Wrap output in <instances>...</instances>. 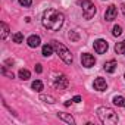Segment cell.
<instances>
[{
  "label": "cell",
  "mask_w": 125,
  "mask_h": 125,
  "mask_svg": "<svg viewBox=\"0 0 125 125\" xmlns=\"http://www.w3.org/2000/svg\"><path fill=\"white\" fill-rule=\"evenodd\" d=\"M43 27L49 31H59L62 28L65 22V16L62 12L56 10V9H47L44 13H43Z\"/></svg>",
  "instance_id": "6da1fadb"
},
{
  "label": "cell",
  "mask_w": 125,
  "mask_h": 125,
  "mask_svg": "<svg viewBox=\"0 0 125 125\" xmlns=\"http://www.w3.org/2000/svg\"><path fill=\"white\" fill-rule=\"evenodd\" d=\"M97 116H99L100 122H103L106 125H115L118 122V115L115 113V110L110 107H106V106H102L97 109Z\"/></svg>",
  "instance_id": "7a4b0ae2"
},
{
  "label": "cell",
  "mask_w": 125,
  "mask_h": 125,
  "mask_svg": "<svg viewBox=\"0 0 125 125\" xmlns=\"http://www.w3.org/2000/svg\"><path fill=\"white\" fill-rule=\"evenodd\" d=\"M52 46L54 47V50H56V53L59 54V57L65 62V63H68V65H71L72 63V60H74V57H72V54H71V52L62 44V43H59V41H52Z\"/></svg>",
  "instance_id": "3957f363"
},
{
  "label": "cell",
  "mask_w": 125,
  "mask_h": 125,
  "mask_svg": "<svg viewBox=\"0 0 125 125\" xmlns=\"http://www.w3.org/2000/svg\"><path fill=\"white\" fill-rule=\"evenodd\" d=\"M80 5L83 8V15H84L85 19H91L96 15V6L91 0H81Z\"/></svg>",
  "instance_id": "277c9868"
},
{
  "label": "cell",
  "mask_w": 125,
  "mask_h": 125,
  "mask_svg": "<svg viewBox=\"0 0 125 125\" xmlns=\"http://www.w3.org/2000/svg\"><path fill=\"white\" fill-rule=\"evenodd\" d=\"M93 46H94V50H96L99 54H103V53H106V52H107V49H109V44H107V41H106V40H102V38L96 40Z\"/></svg>",
  "instance_id": "5b68a950"
},
{
  "label": "cell",
  "mask_w": 125,
  "mask_h": 125,
  "mask_svg": "<svg viewBox=\"0 0 125 125\" xmlns=\"http://www.w3.org/2000/svg\"><path fill=\"white\" fill-rule=\"evenodd\" d=\"M81 63H83V66H85V68H91V66H94V63H96V59H94L93 54L84 53V54H81Z\"/></svg>",
  "instance_id": "8992f818"
},
{
  "label": "cell",
  "mask_w": 125,
  "mask_h": 125,
  "mask_svg": "<svg viewBox=\"0 0 125 125\" xmlns=\"http://www.w3.org/2000/svg\"><path fill=\"white\" fill-rule=\"evenodd\" d=\"M68 85H69V80H68L65 75H59V77L54 80V87H56L57 90H65Z\"/></svg>",
  "instance_id": "52a82bcc"
},
{
  "label": "cell",
  "mask_w": 125,
  "mask_h": 125,
  "mask_svg": "<svg viewBox=\"0 0 125 125\" xmlns=\"http://www.w3.org/2000/svg\"><path fill=\"white\" fill-rule=\"evenodd\" d=\"M116 15H118V9H116V6L110 5V6L106 9V12H104V19L110 22V21H113V19L116 18Z\"/></svg>",
  "instance_id": "ba28073f"
},
{
  "label": "cell",
  "mask_w": 125,
  "mask_h": 125,
  "mask_svg": "<svg viewBox=\"0 0 125 125\" xmlns=\"http://www.w3.org/2000/svg\"><path fill=\"white\" fill-rule=\"evenodd\" d=\"M93 87H94V90H97V91H104V90L107 88L106 80H104V78H96L94 83H93Z\"/></svg>",
  "instance_id": "9c48e42d"
},
{
  "label": "cell",
  "mask_w": 125,
  "mask_h": 125,
  "mask_svg": "<svg viewBox=\"0 0 125 125\" xmlns=\"http://www.w3.org/2000/svg\"><path fill=\"white\" fill-rule=\"evenodd\" d=\"M27 43H28V46H30V47L35 49V47H38V46H40L41 40H40V37H38V35H31V37H28Z\"/></svg>",
  "instance_id": "30bf717a"
},
{
  "label": "cell",
  "mask_w": 125,
  "mask_h": 125,
  "mask_svg": "<svg viewBox=\"0 0 125 125\" xmlns=\"http://www.w3.org/2000/svg\"><path fill=\"white\" fill-rule=\"evenodd\" d=\"M116 66H118V63H116V60H113V59H112V60L106 62V63H104V66H103V68H104V71H106V72H110V74H112V72H115Z\"/></svg>",
  "instance_id": "8fae6325"
},
{
  "label": "cell",
  "mask_w": 125,
  "mask_h": 125,
  "mask_svg": "<svg viewBox=\"0 0 125 125\" xmlns=\"http://www.w3.org/2000/svg\"><path fill=\"white\" fill-rule=\"evenodd\" d=\"M57 118L62 119V121H65L66 124H75V119L69 115V113H63V112H59L57 113Z\"/></svg>",
  "instance_id": "7c38bea8"
},
{
  "label": "cell",
  "mask_w": 125,
  "mask_h": 125,
  "mask_svg": "<svg viewBox=\"0 0 125 125\" xmlns=\"http://www.w3.org/2000/svg\"><path fill=\"white\" fill-rule=\"evenodd\" d=\"M115 52H116L118 54H125V40L115 44Z\"/></svg>",
  "instance_id": "4fadbf2b"
},
{
  "label": "cell",
  "mask_w": 125,
  "mask_h": 125,
  "mask_svg": "<svg viewBox=\"0 0 125 125\" xmlns=\"http://www.w3.org/2000/svg\"><path fill=\"white\" fill-rule=\"evenodd\" d=\"M53 49H54V47H53L52 44H44V46H43V56L49 57V56L53 53Z\"/></svg>",
  "instance_id": "5bb4252c"
},
{
  "label": "cell",
  "mask_w": 125,
  "mask_h": 125,
  "mask_svg": "<svg viewBox=\"0 0 125 125\" xmlns=\"http://www.w3.org/2000/svg\"><path fill=\"white\" fill-rule=\"evenodd\" d=\"M113 104L121 106V107H125V97H122V96H115V97H113Z\"/></svg>",
  "instance_id": "9a60e30c"
},
{
  "label": "cell",
  "mask_w": 125,
  "mask_h": 125,
  "mask_svg": "<svg viewBox=\"0 0 125 125\" xmlns=\"http://www.w3.org/2000/svg\"><path fill=\"white\" fill-rule=\"evenodd\" d=\"M18 75H19V78H21L22 81H27V80L31 77V74H30L28 69H19V74H18Z\"/></svg>",
  "instance_id": "2e32d148"
},
{
  "label": "cell",
  "mask_w": 125,
  "mask_h": 125,
  "mask_svg": "<svg viewBox=\"0 0 125 125\" xmlns=\"http://www.w3.org/2000/svg\"><path fill=\"white\" fill-rule=\"evenodd\" d=\"M40 100H41V102H46V103H50V104L56 103V99H54V97H52V96H46V94H41V96H40Z\"/></svg>",
  "instance_id": "e0dca14e"
},
{
  "label": "cell",
  "mask_w": 125,
  "mask_h": 125,
  "mask_svg": "<svg viewBox=\"0 0 125 125\" xmlns=\"http://www.w3.org/2000/svg\"><path fill=\"white\" fill-rule=\"evenodd\" d=\"M0 28H2V38L5 40V38L9 35V27H8L5 22H2V24H0Z\"/></svg>",
  "instance_id": "ac0fdd59"
},
{
  "label": "cell",
  "mask_w": 125,
  "mask_h": 125,
  "mask_svg": "<svg viewBox=\"0 0 125 125\" xmlns=\"http://www.w3.org/2000/svg\"><path fill=\"white\" fill-rule=\"evenodd\" d=\"M12 40H13V43H22L24 41V34L22 32H16V34H13V37H12Z\"/></svg>",
  "instance_id": "d6986e66"
},
{
  "label": "cell",
  "mask_w": 125,
  "mask_h": 125,
  "mask_svg": "<svg viewBox=\"0 0 125 125\" xmlns=\"http://www.w3.org/2000/svg\"><path fill=\"white\" fill-rule=\"evenodd\" d=\"M32 90H35V91H41V90H43V83H41L40 80H35V81L32 83Z\"/></svg>",
  "instance_id": "ffe728a7"
},
{
  "label": "cell",
  "mask_w": 125,
  "mask_h": 125,
  "mask_svg": "<svg viewBox=\"0 0 125 125\" xmlns=\"http://www.w3.org/2000/svg\"><path fill=\"white\" fill-rule=\"evenodd\" d=\"M112 34H113L115 37L121 35V34H122V27H121V25H115V27H113V31H112Z\"/></svg>",
  "instance_id": "44dd1931"
},
{
  "label": "cell",
  "mask_w": 125,
  "mask_h": 125,
  "mask_svg": "<svg viewBox=\"0 0 125 125\" xmlns=\"http://www.w3.org/2000/svg\"><path fill=\"white\" fill-rule=\"evenodd\" d=\"M68 37L71 38V41H78V40H80V35L77 34V31H69Z\"/></svg>",
  "instance_id": "7402d4cb"
},
{
  "label": "cell",
  "mask_w": 125,
  "mask_h": 125,
  "mask_svg": "<svg viewBox=\"0 0 125 125\" xmlns=\"http://www.w3.org/2000/svg\"><path fill=\"white\" fill-rule=\"evenodd\" d=\"M19 5L24 8H30L32 5V0H19Z\"/></svg>",
  "instance_id": "603a6c76"
},
{
  "label": "cell",
  "mask_w": 125,
  "mask_h": 125,
  "mask_svg": "<svg viewBox=\"0 0 125 125\" xmlns=\"http://www.w3.org/2000/svg\"><path fill=\"white\" fill-rule=\"evenodd\" d=\"M2 74L6 75V77H9V78H13V72H8L6 68H2Z\"/></svg>",
  "instance_id": "cb8c5ba5"
},
{
  "label": "cell",
  "mask_w": 125,
  "mask_h": 125,
  "mask_svg": "<svg viewBox=\"0 0 125 125\" xmlns=\"http://www.w3.org/2000/svg\"><path fill=\"white\" fill-rule=\"evenodd\" d=\"M35 71H37V74H41V72H43V68H41V65H35Z\"/></svg>",
  "instance_id": "d4e9b609"
},
{
  "label": "cell",
  "mask_w": 125,
  "mask_h": 125,
  "mask_svg": "<svg viewBox=\"0 0 125 125\" xmlns=\"http://www.w3.org/2000/svg\"><path fill=\"white\" fill-rule=\"evenodd\" d=\"M72 102H74V103H80V102H81V97H80V96H75V97L72 99Z\"/></svg>",
  "instance_id": "484cf974"
},
{
  "label": "cell",
  "mask_w": 125,
  "mask_h": 125,
  "mask_svg": "<svg viewBox=\"0 0 125 125\" xmlns=\"http://www.w3.org/2000/svg\"><path fill=\"white\" fill-rule=\"evenodd\" d=\"M121 9H122V13H124V16H125V5H122V6H121Z\"/></svg>",
  "instance_id": "4316f807"
},
{
  "label": "cell",
  "mask_w": 125,
  "mask_h": 125,
  "mask_svg": "<svg viewBox=\"0 0 125 125\" xmlns=\"http://www.w3.org/2000/svg\"><path fill=\"white\" fill-rule=\"evenodd\" d=\"M71 103H72V102H71V100H69V102H65V106H66V107H68V106H71Z\"/></svg>",
  "instance_id": "83f0119b"
}]
</instances>
